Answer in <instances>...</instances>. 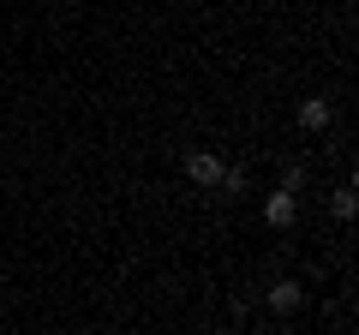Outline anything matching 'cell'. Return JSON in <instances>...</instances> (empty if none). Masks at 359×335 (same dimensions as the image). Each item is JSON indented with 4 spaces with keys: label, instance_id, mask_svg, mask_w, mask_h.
Returning <instances> with one entry per match:
<instances>
[{
    "label": "cell",
    "instance_id": "cell-1",
    "mask_svg": "<svg viewBox=\"0 0 359 335\" xmlns=\"http://www.w3.org/2000/svg\"><path fill=\"white\" fill-rule=\"evenodd\" d=\"M222 168H228V162H222L216 150H192V156H186V180H192V186H222Z\"/></svg>",
    "mask_w": 359,
    "mask_h": 335
},
{
    "label": "cell",
    "instance_id": "cell-2",
    "mask_svg": "<svg viewBox=\"0 0 359 335\" xmlns=\"http://www.w3.org/2000/svg\"><path fill=\"white\" fill-rule=\"evenodd\" d=\"M294 216H299V210H294V192H269V204H264V221H269V228H294Z\"/></svg>",
    "mask_w": 359,
    "mask_h": 335
},
{
    "label": "cell",
    "instance_id": "cell-3",
    "mask_svg": "<svg viewBox=\"0 0 359 335\" xmlns=\"http://www.w3.org/2000/svg\"><path fill=\"white\" fill-rule=\"evenodd\" d=\"M330 120H335V108L323 102V96H306V102H299V126H306V132H323Z\"/></svg>",
    "mask_w": 359,
    "mask_h": 335
},
{
    "label": "cell",
    "instance_id": "cell-4",
    "mask_svg": "<svg viewBox=\"0 0 359 335\" xmlns=\"http://www.w3.org/2000/svg\"><path fill=\"white\" fill-rule=\"evenodd\" d=\"M299 306H306V294H299L294 282H276V287H269V311H282V317H294Z\"/></svg>",
    "mask_w": 359,
    "mask_h": 335
},
{
    "label": "cell",
    "instance_id": "cell-5",
    "mask_svg": "<svg viewBox=\"0 0 359 335\" xmlns=\"http://www.w3.org/2000/svg\"><path fill=\"white\" fill-rule=\"evenodd\" d=\"M330 210H335V216H341V221H353V210H359V204H353V186H341V192L330 198Z\"/></svg>",
    "mask_w": 359,
    "mask_h": 335
},
{
    "label": "cell",
    "instance_id": "cell-6",
    "mask_svg": "<svg viewBox=\"0 0 359 335\" xmlns=\"http://www.w3.org/2000/svg\"><path fill=\"white\" fill-rule=\"evenodd\" d=\"M276 335H287V329H276Z\"/></svg>",
    "mask_w": 359,
    "mask_h": 335
},
{
    "label": "cell",
    "instance_id": "cell-7",
    "mask_svg": "<svg viewBox=\"0 0 359 335\" xmlns=\"http://www.w3.org/2000/svg\"><path fill=\"white\" fill-rule=\"evenodd\" d=\"M233 335H240V329H233Z\"/></svg>",
    "mask_w": 359,
    "mask_h": 335
}]
</instances>
